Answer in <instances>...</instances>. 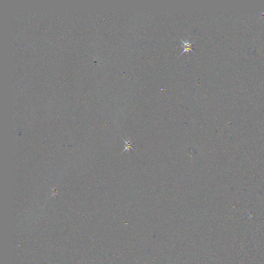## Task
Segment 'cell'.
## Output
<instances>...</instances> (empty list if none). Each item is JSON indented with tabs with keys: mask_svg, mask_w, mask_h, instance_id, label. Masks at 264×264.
<instances>
[{
	"mask_svg": "<svg viewBox=\"0 0 264 264\" xmlns=\"http://www.w3.org/2000/svg\"><path fill=\"white\" fill-rule=\"evenodd\" d=\"M123 140H124V142H125V149H124V150L123 152L124 151H125L126 150H130V149H132L133 151H135V150L133 149V141H131L130 140H128V141H126L125 140L123 139V138H122Z\"/></svg>",
	"mask_w": 264,
	"mask_h": 264,
	"instance_id": "cell-2",
	"label": "cell"
},
{
	"mask_svg": "<svg viewBox=\"0 0 264 264\" xmlns=\"http://www.w3.org/2000/svg\"><path fill=\"white\" fill-rule=\"evenodd\" d=\"M181 41L182 42V46L183 49V51L182 52L181 55L183 54L185 52L189 53L190 51H191L192 52L195 54V52L193 50V44H194L193 42H191L188 39H186V40H181Z\"/></svg>",
	"mask_w": 264,
	"mask_h": 264,
	"instance_id": "cell-1",
	"label": "cell"
}]
</instances>
